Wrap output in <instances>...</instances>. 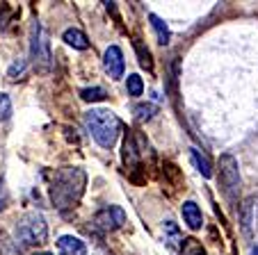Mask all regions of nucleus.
Returning a JSON list of instances; mask_svg holds the SVG:
<instances>
[{"instance_id": "obj_7", "label": "nucleus", "mask_w": 258, "mask_h": 255, "mask_svg": "<svg viewBox=\"0 0 258 255\" xmlns=\"http://www.w3.org/2000/svg\"><path fill=\"white\" fill-rule=\"evenodd\" d=\"M103 66H105L107 75L110 77H121L123 68H126V62H123V53L119 46H110L103 55Z\"/></svg>"}, {"instance_id": "obj_16", "label": "nucleus", "mask_w": 258, "mask_h": 255, "mask_svg": "<svg viewBox=\"0 0 258 255\" xmlns=\"http://www.w3.org/2000/svg\"><path fill=\"white\" fill-rule=\"evenodd\" d=\"M105 96H107L105 89H101V87H89V89H83V92H80V98H83L85 103H98Z\"/></svg>"}, {"instance_id": "obj_12", "label": "nucleus", "mask_w": 258, "mask_h": 255, "mask_svg": "<svg viewBox=\"0 0 258 255\" xmlns=\"http://www.w3.org/2000/svg\"><path fill=\"white\" fill-rule=\"evenodd\" d=\"M123 162L126 166H140V150H137L133 135H128L123 141Z\"/></svg>"}, {"instance_id": "obj_11", "label": "nucleus", "mask_w": 258, "mask_h": 255, "mask_svg": "<svg viewBox=\"0 0 258 255\" xmlns=\"http://www.w3.org/2000/svg\"><path fill=\"white\" fill-rule=\"evenodd\" d=\"M190 157H192V164L197 166V171H199L204 178H210V176H213V164H210V159L206 157L199 148H190Z\"/></svg>"}, {"instance_id": "obj_10", "label": "nucleus", "mask_w": 258, "mask_h": 255, "mask_svg": "<svg viewBox=\"0 0 258 255\" xmlns=\"http://www.w3.org/2000/svg\"><path fill=\"white\" fill-rule=\"evenodd\" d=\"M62 39L67 41V46H71V48H76V50H87L89 48L87 34H85L83 30H78V28H69L67 32H64Z\"/></svg>"}, {"instance_id": "obj_13", "label": "nucleus", "mask_w": 258, "mask_h": 255, "mask_svg": "<svg viewBox=\"0 0 258 255\" xmlns=\"http://www.w3.org/2000/svg\"><path fill=\"white\" fill-rule=\"evenodd\" d=\"M149 19H151V25H153V30H156L158 44L167 46V44H169V39H171V32H169V28H167V23L160 19V16H156V14H151Z\"/></svg>"}, {"instance_id": "obj_22", "label": "nucleus", "mask_w": 258, "mask_h": 255, "mask_svg": "<svg viewBox=\"0 0 258 255\" xmlns=\"http://www.w3.org/2000/svg\"><path fill=\"white\" fill-rule=\"evenodd\" d=\"M0 207H3V189H0Z\"/></svg>"}, {"instance_id": "obj_5", "label": "nucleus", "mask_w": 258, "mask_h": 255, "mask_svg": "<svg viewBox=\"0 0 258 255\" xmlns=\"http://www.w3.org/2000/svg\"><path fill=\"white\" fill-rule=\"evenodd\" d=\"M30 57H32L34 66L39 71H48L50 68V48L46 32L39 23L32 25V34H30Z\"/></svg>"}, {"instance_id": "obj_2", "label": "nucleus", "mask_w": 258, "mask_h": 255, "mask_svg": "<svg viewBox=\"0 0 258 255\" xmlns=\"http://www.w3.org/2000/svg\"><path fill=\"white\" fill-rule=\"evenodd\" d=\"M85 128L96 139L98 146L112 148L121 135V121L110 110H92L85 114Z\"/></svg>"}, {"instance_id": "obj_23", "label": "nucleus", "mask_w": 258, "mask_h": 255, "mask_svg": "<svg viewBox=\"0 0 258 255\" xmlns=\"http://www.w3.org/2000/svg\"><path fill=\"white\" fill-rule=\"evenodd\" d=\"M251 255H258V248H253V250H251Z\"/></svg>"}, {"instance_id": "obj_6", "label": "nucleus", "mask_w": 258, "mask_h": 255, "mask_svg": "<svg viewBox=\"0 0 258 255\" xmlns=\"http://www.w3.org/2000/svg\"><path fill=\"white\" fill-rule=\"evenodd\" d=\"M94 223H96L101 230H119V228L126 223V212L119 205H107L96 212Z\"/></svg>"}, {"instance_id": "obj_4", "label": "nucleus", "mask_w": 258, "mask_h": 255, "mask_svg": "<svg viewBox=\"0 0 258 255\" xmlns=\"http://www.w3.org/2000/svg\"><path fill=\"white\" fill-rule=\"evenodd\" d=\"M219 185L226 198L235 201L240 192V171H238V159L233 155H222L219 157Z\"/></svg>"}, {"instance_id": "obj_3", "label": "nucleus", "mask_w": 258, "mask_h": 255, "mask_svg": "<svg viewBox=\"0 0 258 255\" xmlns=\"http://www.w3.org/2000/svg\"><path fill=\"white\" fill-rule=\"evenodd\" d=\"M48 237V226H46L41 214H28L19 221L16 226V239L23 246H34V244H44Z\"/></svg>"}, {"instance_id": "obj_21", "label": "nucleus", "mask_w": 258, "mask_h": 255, "mask_svg": "<svg viewBox=\"0 0 258 255\" xmlns=\"http://www.w3.org/2000/svg\"><path fill=\"white\" fill-rule=\"evenodd\" d=\"M23 71H25V62H23V59H19V62L12 64L10 77H12V80H16V75H23Z\"/></svg>"}, {"instance_id": "obj_24", "label": "nucleus", "mask_w": 258, "mask_h": 255, "mask_svg": "<svg viewBox=\"0 0 258 255\" xmlns=\"http://www.w3.org/2000/svg\"><path fill=\"white\" fill-rule=\"evenodd\" d=\"M34 255H50V253H34Z\"/></svg>"}, {"instance_id": "obj_20", "label": "nucleus", "mask_w": 258, "mask_h": 255, "mask_svg": "<svg viewBox=\"0 0 258 255\" xmlns=\"http://www.w3.org/2000/svg\"><path fill=\"white\" fill-rule=\"evenodd\" d=\"M12 116V101L7 94H0V121H7Z\"/></svg>"}, {"instance_id": "obj_9", "label": "nucleus", "mask_w": 258, "mask_h": 255, "mask_svg": "<svg viewBox=\"0 0 258 255\" xmlns=\"http://www.w3.org/2000/svg\"><path fill=\"white\" fill-rule=\"evenodd\" d=\"M180 212H183V219H185L187 228H192V230H199V228L204 226L201 210H199V205H197L195 201H185V203H183V207H180Z\"/></svg>"}, {"instance_id": "obj_1", "label": "nucleus", "mask_w": 258, "mask_h": 255, "mask_svg": "<svg viewBox=\"0 0 258 255\" xmlns=\"http://www.w3.org/2000/svg\"><path fill=\"white\" fill-rule=\"evenodd\" d=\"M85 183H87V176L80 166H62L57 168L50 178V201L57 210L67 212L80 203L85 194Z\"/></svg>"}, {"instance_id": "obj_17", "label": "nucleus", "mask_w": 258, "mask_h": 255, "mask_svg": "<svg viewBox=\"0 0 258 255\" xmlns=\"http://www.w3.org/2000/svg\"><path fill=\"white\" fill-rule=\"evenodd\" d=\"M126 87H128V94H131V96H142V92H144V82H142L140 75H128Z\"/></svg>"}, {"instance_id": "obj_19", "label": "nucleus", "mask_w": 258, "mask_h": 255, "mask_svg": "<svg viewBox=\"0 0 258 255\" xmlns=\"http://www.w3.org/2000/svg\"><path fill=\"white\" fill-rule=\"evenodd\" d=\"M135 50H137V55H140V64H142L144 68H149V71H151V68H153L151 53H149V50H144V46H142L140 41H135Z\"/></svg>"}, {"instance_id": "obj_18", "label": "nucleus", "mask_w": 258, "mask_h": 255, "mask_svg": "<svg viewBox=\"0 0 258 255\" xmlns=\"http://www.w3.org/2000/svg\"><path fill=\"white\" fill-rule=\"evenodd\" d=\"M253 203H256V198H249V201L244 203V207H242V228H244L247 232H249V228H251V223H253V219H251Z\"/></svg>"}, {"instance_id": "obj_15", "label": "nucleus", "mask_w": 258, "mask_h": 255, "mask_svg": "<svg viewBox=\"0 0 258 255\" xmlns=\"http://www.w3.org/2000/svg\"><path fill=\"white\" fill-rule=\"evenodd\" d=\"M156 112H158L156 105H151V103H142V105L135 107V119L140 121V123H144V121H151Z\"/></svg>"}, {"instance_id": "obj_14", "label": "nucleus", "mask_w": 258, "mask_h": 255, "mask_svg": "<svg viewBox=\"0 0 258 255\" xmlns=\"http://www.w3.org/2000/svg\"><path fill=\"white\" fill-rule=\"evenodd\" d=\"M180 255H208L206 253V248L199 244L197 239H183V244H180Z\"/></svg>"}, {"instance_id": "obj_8", "label": "nucleus", "mask_w": 258, "mask_h": 255, "mask_svg": "<svg viewBox=\"0 0 258 255\" xmlns=\"http://www.w3.org/2000/svg\"><path fill=\"white\" fill-rule=\"evenodd\" d=\"M57 250H59V255H85L87 253V246L78 237L64 235L57 239Z\"/></svg>"}]
</instances>
